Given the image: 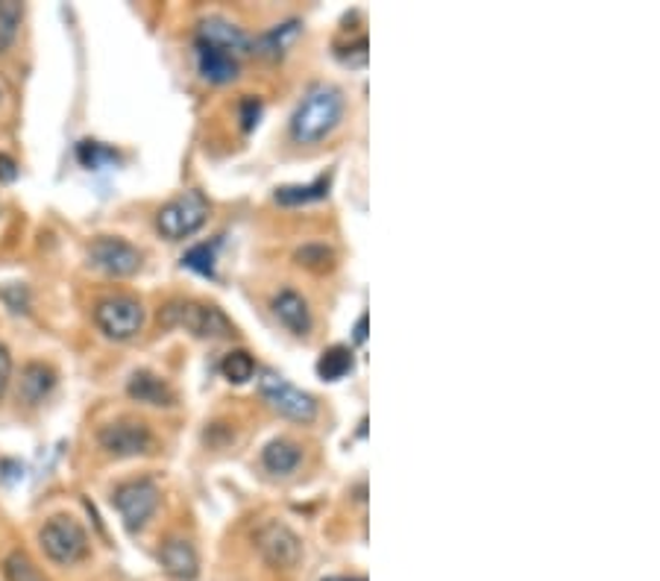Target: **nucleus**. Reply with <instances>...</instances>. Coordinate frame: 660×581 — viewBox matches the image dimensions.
<instances>
[{
    "instance_id": "nucleus-1",
    "label": "nucleus",
    "mask_w": 660,
    "mask_h": 581,
    "mask_svg": "<svg viewBox=\"0 0 660 581\" xmlns=\"http://www.w3.org/2000/svg\"><path fill=\"white\" fill-rule=\"evenodd\" d=\"M344 97L332 85H314L291 118V135L297 144H317L340 123Z\"/></svg>"
},
{
    "instance_id": "nucleus-2",
    "label": "nucleus",
    "mask_w": 660,
    "mask_h": 581,
    "mask_svg": "<svg viewBox=\"0 0 660 581\" xmlns=\"http://www.w3.org/2000/svg\"><path fill=\"white\" fill-rule=\"evenodd\" d=\"M38 544L45 549L50 561L59 564V567H74L88 555V535L85 529L76 523L74 517L57 514L50 517L48 523L41 525L38 532Z\"/></svg>"
},
{
    "instance_id": "nucleus-3",
    "label": "nucleus",
    "mask_w": 660,
    "mask_h": 581,
    "mask_svg": "<svg viewBox=\"0 0 660 581\" xmlns=\"http://www.w3.org/2000/svg\"><path fill=\"white\" fill-rule=\"evenodd\" d=\"M161 327H180L194 332L197 337H229L232 323L217 306H203V303H168L159 311Z\"/></svg>"
},
{
    "instance_id": "nucleus-4",
    "label": "nucleus",
    "mask_w": 660,
    "mask_h": 581,
    "mask_svg": "<svg viewBox=\"0 0 660 581\" xmlns=\"http://www.w3.org/2000/svg\"><path fill=\"white\" fill-rule=\"evenodd\" d=\"M208 217V200L200 191H185L180 198H173L170 203L159 209L156 215V226L168 241H182L206 224Z\"/></svg>"
},
{
    "instance_id": "nucleus-5",
    "label": "nucleus",
    "mask_w": 660,
    "mask_h": 581,
    "mask_svg": "<svg viewBox=\"0 0 660 581\" xmlns=\"http://www.w3.org/2000/svg\"><path fill=\"white\" fill-rule=\"evenodd\" d=\"M112 506L118 508V514L130 532H142L159 508V488L151 478H130L115 488Z\"/></svg>"
},
{
    "instance_id": "nucleus-6",
    "label": "nucleus",
    "mask_w": 660,
    "mask_h": 581,
    "mask_svg": "<svg viewBox=\"0 0 660 581\" xmlns=\"http://www.w3.org/2000/svg\"><path fill=\"white\" fill-rule=\"evenodd\" d=\"M95 323L112 341H130L142 332L144 306L130 294H115L95 306Z\"/></svg>"
},
{
    "instance_id": "nucleus-7",
    "label": "nucleus",
    "mask_w": 660,
    "mask_h": 581,
    "mask_svg": "<svg viewBox=\"0 0 660 581\" xmlns=\"http://www.w3.org/2000/svg\"><path fill=\"white\" fill-rule=\"evenodd\" d=\"M259 391H262L264 400L271 403V408L283 414V417H288V420L312 423L314 417H317L314 396L300 391V388H293L291 382H285L283 376L264 374L262 379H259Z\"/></svg>"
},
{
    "instance_id": "nucleus-8",
    "label": "nucleus",
    "mask_w": 660,
    "mask_h": 581,
    "mask_svg": "<svg viewBox=\"0 0 660 581\" xmlns=\"http://www.w3.org/2000/svg\"><path fill=\"white\" fill-rule=\"evenodd\" d=\"M97 441L104 452L115 459H135V455H147L153 450V431L147 429V423L121 417V420L106 423L104 429L97 431Z\"/></svg>"
},
{
    "instance_id": "nucleus-9",
    "label": "nucleus",
    "mask_w": 660,
    "mask_h": 581,
    "mask_svg": "<svg viewBox=\"0 0 660 581\" xmlns=\"http://www.w3.org/2000/svg\"><path fill=\"white\" fill-rule=\"evenodd\" d=\"M88 259L95 268H100L109 276H132L142 268V253L139 247H132L130 241H123L118 235H104L97 238L95 245L88 247Z\"/></svg>"
},
{
    "instance_id": "nucleus-10",
    "label": "nucleus",
    "mask_w": 660,
    "mask_h": 581,
    "mask_svg": "<svg viewBox=\"0 0 660 581\" xmlns=\"http://www.w3.org/2000/svg\"><path fill=\"white\" fill-rule=\"evenodd\" d=\"M255 544H259L262 555L267 558V564L283 567V570L297 567L302 558L300 537L293 535L291 529L283 523H264L262 529L255 532Z\"/></svg>"
},
{
    "instance_id": "nucleus-11",
    "label": "nucleus",
    "mask_w": 660,
    "mask_h": 581,
    "mask_svg": "<svg viewBox=\"0 0 660 581\" xmlns=\"http://www.w3.org/2000/svg\"><path fill=\"white\" fill-rule=\"evenodd\" d=\"M197 45L203 47H215V50H224L229 57H241L250 50V36L244 29L229 24L227 19H208L197 27Z\"/></svg>"
},
{
    "instance_id": "nucleus-12",
    "label": "nucleus",
    "mask_w": 660,
    "mask_h": 581,
    "mask_svg": "<svg viewBox=\"0 0 660 581\" xmlns=\"http://www.w3.org/2000/svg\"><path fill=\"white\" fill-rule=\"evenodd\" d=\"M159 561L161 567H165V572L173 576V579L180 581L197 579L200 572L197 549H194L191 541H185V537H168L159 549Z\"/></svg>"
},
{
    "instance_id": "nucleus-13",
    "label": "nucleus",
    "mask_w": 660,
    "mask_h": 581,
    "mask_svg": "<svg viewBox=\"0 0 660 581\" xmlns=\"http://www.w3.org/2000/svg\"><path fill=\"white\" fill-rule=\"evenodd\" d=\"M274 315L279 318V323H283L285 329H291L293 335L305 337L312 332V311H309V303L302 300L297 290L285 288L276 294Z\"/></svg>"
},
{
    "instance_id": "nucleus-14",
    "label": "nucleus",
    "mask_w": 660,
    "mask_h": 581,
    "mask_svg": "<svg viewBox=\"0 0 660 581\" xmlns=\"http://www.w3.org/2000/svg\"><path fill=\"white\" fill-rule=\"evenodd\" d=\"M127 394L135 400V403L144 405H173L177 403V394L170 391V384L165 379H159L151 370H135L127 382Z\"/></svg>"
},
{
    "instance_id": "nucleus-15",
    "label": "nucleus",
    "mask_w": 660,
    "mask_h": 581,
    "mask_svg": "<svg viewBox=\"0 0 660 581\" xmlns=\"http://www.w3.org/2000/svg\"><path fill=\"white\" fill-rule=\"evenodd\" d=\"M57 388V370L45 361H29L21 370V400L27 405L45 403L50 396V391Z\"/></svg>"
},
{
    "instance_id": "nucleus-16",
    "label": "nucleus",
    "mask_w": 660,
    "mask_h": 581,
    "mask_svg": "<svg viewBox=\"0 0 660 581\" xmlns=\"http://www.w3.org/2000/svg\"><path fill=\"white\" fill-rule=\"evenodd\" d=\"M197 68L208 83H232L238 76V59L215 47L197 45Z\"/></svg>"
},
{
    "instance_id": "nucleus-17",
    "label": "nucleus",
    "mask_w": 660,
    "mask_h": 581,
    "mask_svg": "<svg viewBox=\"0 0 660 581\" xmlns=\"http://www.w3.org/2000/svg\"><path fill=\"white\" fill-rule=\"evenodd\" d=\"M302 450L288 438H279V441H271L262 452V464L267 473L274 476H291L293 470L300 467Z\"/></svg>"
},
{
    "instance_id": "nucleus-18",
    "label": "nucleus",
    "mask_w": 660,
    "mask_h": 581,
    "mask_svg": "<svg viewBox=\"0 0 660 581\" xmlns=\"http://www.w3.org/2000/svg\"><path fill=\"white\" fill-rule=\"evenodd\" d=\"M329 191V177H321L309 182V186H283L276 191V203L283 206H300V203H312V200L326 198Z\"/></svg>"
},
{
    "instance_id": "nucleus-19",
    "label": "nucleus",
    "mask_w": 660,
    "mask_h": 581,
    "mask_svg": "<svg viewBox=\"0 0 660 581\" xmlns=\"http://www.w3.org/2000/svg\"><path fill=\"white\" fill-rule=\"evenodd\" d=\"M352 370V349L349 347H329L317 361V374L326 382H338Z\"/></svg>"
},
{
    "instance_id": "nucleus-20",
    "label": "nucleus",
    "mask_w": 660,
    "mask_h": 581,
    "mask_svg": "<svg viewBox=\"0 0 660 581\" xmlns=\"http://www.w3.org/2000/svg\"><path fill=\"white\" fill-rule=\"evenodd\" d=\"M297 36H300L297 21H288L283 27H274L271 33H264V36L255 42V47H259V54H264V57H283L285 50H288V45H291Z\"/></svg>"
},
{
    "instance_id": "nucleus-21",
    "label": "nucleus",
    "mask_w": 660,
    "mask_h": 581,
    "mask_svg": "<svg viewBox=\"0 0 660 581\" xmlns=\"http://www.w3.org/2000/svg\"><path fill=\"white\" fill-rule=\"evenodd\" d=\"M293 259H297L300 268H309V271H314V273H326L335 268V253H332L326 245L302 247V250L293 253Z\"/></svg>"
},
{
    "instance_id": "nucleus-22",
    "label": "nucleus",
    "mask_w": 660,
    "mask_h": 581,
    "mask_svg": "<svg viewBox=\"0 0 660 581\" xmlns=\"http://www.w3.org/2000/svg\"><path fill=\"white\" fill-rule=\"evenodd\" d=\"M220 370H224V376H227L229 382L244 384V382H250V379H253L255 361H253V356H250V353H244V349H236V353H229V356L224 358Z\"/></svg>"
},
{
    "instance_id": "nucleus-23",
    "label": "nucleus",
    "mask_w": 660,
    "mask_h": 581,
    "mask_svg": "<svg viewBox=\"0 0 660 581\" xmlns=\"http://www.w3.org/2000/svg\"><path fill=\"white\" fill-rule=\"evenodd\" d=\"M215 259H217V241H212V245H197L191 247L189 253L182 256V264L185 268H191L194 273H200V276H215Z\"/></svg>"
},
{
    "instance_id": "nucleus-24",
    "label": "nucleus",
    "mask_w": 660,
    "mask_h": 581,
    "mask_svg": "<svg viewBox=\"0 0 660 581\" xmlns=\"http://www.w3.org/2000/svg\"><path fill=\"white\" fill-rule=\"evenodd\" d=\"M76 156H80V162H83L85 168H95V170L109 165V162H118V153L104 147L100 141H83V144L76 147Z\"/></svg>"
},
{
    "instance_id": "nucleus-25",
    "label": "nucleus",
    "mask_w": 660,
    "mask_h": 581,
    "mask_svg": "<svg viewBox=\"0 0 660 581\" xmlns=\"http://www.w3.org/2000/svg\"><path fill=\"white\" fill-rule=\"evenodd\" d=\"M7 576H10V581H45L41 572L36 570V564L29 561L24 553H12L7 558Z\"/></svg>"
},
{
    "instance_id": "nucleus-26",
    "label": "nucleus",
    "mask_w": 660,
    "mask_h": 581,
    "mask_svg": "<svg viewBox=\"0 0 660 581\" xmlns=\"http://www.w3.org/2000/svg\"><path fill=\"white\" fill-rule=\"evenodd\" d=\"M19 21H21V10L15 7V3H3V7H0V50L15 38Z\"/></svg>"
},
{
    "instance_id": "nucleus-27",
    "label": "nucleus",
    "mask_w": 660,
    "mask_h": 581,
    "mask_svg": "<svg viewBox=\"0 0 660 581\" xmlns=\"http://www.w3.org/2000/svg\"><path fill=\"white\" fill-rule=\"evenodd\" d=\"M338 57L344 66L349 68H364L368 66V38H359L352 47H344V50H338Z\"/></svg>"
},
{
    "instance_id": "nucleus-28",
    "label": "nucleus",
    "mask_w": 660,
    "mask_h": 581,
    "mask_svg": "<svg viewBox=\"0 0 660 581\" xmlns=\"http://www.w3.org/2000/svg\"><path fill=\"white\" fill-rule=\"evenodd\" d=\"M10 379H12V356L10 349L0 344V400H3L7 388H10Z\"/></svg>"
},
{
    "instance_id": "nucleus-29",
    "label": "nucleus",
    "mask_w": 660,
    "mask_h": 581,
    "mask_svg": "<svg viewBox=\"0 0 660 581\" xmlns=\"http://www.w3.org/2000/svg\"><path fill=\"white\" fill-rule=\"evenodd\" d=\"M259 115H262V104L253 100V97H247L244 104H241V121H244V130H253L255 123H259Z\"/></svg>"
},
{
    "instance_id": "nucleus-30",
    "label": "nucleus",
    "mask_w": 660,
    "mask_h": 581,
    "mask_svg": "<svg viewBox=\"0 0 660 581\" xmlns=\"http://www.w3.org/2000/svg\"><path fill=\"white\" fill-rule=\"evenodd\" d=\"M15 179H19V162L0 153V182H15Z\"/></svg>"
},
{
    "instance_id": "nucleus-31",
    "label": "nucleus",
    "mask_w": 660,
    "mask_h": 581,
    "mask_svg": "<svg viewBox=\"0 0 660 581\" xmlns=\"http://www.w3.org/2000/svg\"><path fill=\"white\" fill-rule=\"evenodd\" d=\"M356 341H359V344L368 341V315H361L359 323H356Z\"/></svg>"
},
{
    "instance_id": "nucleus-32",
    "label": "nucleus",
    "mask_w": 660,
    "mask_h": 581,
    "mask_svg": "<svg viewBox=\"0 0 660 581\" xmlns=\"http://www.w3.org/2000/svg\"><path fill=\"white\" fill-rule=\"evenodd\" d=\"M326 581H364V579H347V576H344V579H326Z\"/></svg>"
},
{
    "instance_id": "nucleus-33",
    "label": "nucleus",
    "mask_w": 660,
    "mask_h": 581,
    "mask_svg": "<svg viewBox=\"0 0 660 581\" xmlns=\"http://www.w3.org/2000/svg\"><path fill=\"white\" fill-rule=\"evenodd\" d=\"M0 7H3V3H0Z\"/></svg>"
}]
</instances>
